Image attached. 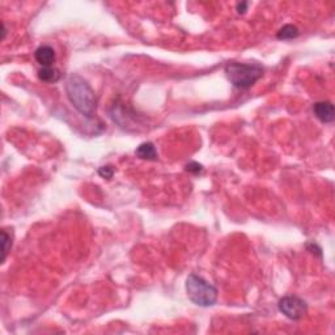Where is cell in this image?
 Listing matches in <instances>:
<instances>
[{
  "instance_id": "cell-1",
  "label": "cell",
  "mask_w": 335,
  "mask_h": 335,
  "mask_svg": "<svg viewBox=\"0 0 335 335\" xmlns=\"http://www.w3.org/2000/svg\"><path fill=\"white\" fill-rule=\"evenodd\" d=\"M65 93L70 103L81 115L92 118L97 110V96L84 78L78 74H71L65 80Z\"/></svg>"
},
{
  "instance_id": "cell-2",
  "label": "cell",
  "mask_w": 335,
  "mask_h": 335,
  "mask_svg": "<svg viewBox=\"0 0 335 335\" xmlns=\"http://www.w3.org/2000/svg\"><path fill=\"white\" fill-rule=\"evenodd\" d=\"M225 75L234 88L249 89L263 76V67L258 63L232 62L225 65Z\"/></svg>"
},
{
  "instance_id": "cell-3",
  "label": "cell",
  "mask_w": 335,
  "mask_h": 335,
  "mask_svg": "<svg viewBox=\"0 0 335 335\" xmlns=\"http://www.w3.org/2000/svg\"><path fill=\"white\" fill-rule=\"evenodd\" d=\"M186 292L190 300L198 307H212L217 301L216 287L196 274H190L187 276Z\"/></svg>"
},
{
  "instance_id": "cell-4",
  "label": "cell",
  "mask_w": 335,
  "mask_h": 335,
  "mask_svg": "<svg viewBox=\"0 0 335 335\" xmlns=\"http://www.w3.org/2000/svg\"><path fill=\"white\" fill-rule=\"evenodd\" d=\"M278 309L283 316L292 321L301 320L308 313V305L298 296H284L278 303Z\"/></svg>"
},
{
  "instance_id": "cell-5",
  "label": "cell",
  "mask_w": 335,
  "mask_h": 335,
  "mask_svg": "<svg viewBox=\"0 0 335 335\" xmlns=\"http://www.w3.org/2000/svg\"><path fill=\"white\" fill-rule=\"evenodd\" d=\"M313 113L323 123H331L335 119L334 105L329 101H320L313 105Z\"/></svg>"
},
{
  "instance_id": "cell-6",
  "label": "cell",
  "mask_w": 335,
  "mask_h": 335,
  "mask_svg": "<svg viewBox=\"0 0 335 335\" xmlns=\"http://www.w3.org/2000/svg\"><path fill=\"white\" fill-rule=\"evenodd\" d=\"M35 58L40 65H42V67H50V65H53L54 63H55V50L51 46H49V45L40 46L36 50Z\"/></svg>"
},
{
  "instance_id": "cell-7",
  "label": "cell",
  "mask_w": 335,
  "mask_h": 335,
  "mask_svg": "<svg viewBox=\"0 0 335 335\" xmlns=\"http://www.w3.org/2000/svg\"><path fill=\"white\" fill-rule=\"evenodd\" d=\"M137 156L142 160H147V161H155L157 160V151H156L155 146L149 142L142 143L135 151Z\"/></svg>"
},
{
  "instance_id": "cell-8",
  "label": "cell",
  "mask_w": 335,
  "mask_h": 335,
  "mask_svg": "<svg viewBox=\"0 0 335 335\" xmlns=\"http://www.w3.org/2000/svg\"><path fill=\"white\" fill-rule=\"evenodd\" d=\"M62 78V74L56 67L54 65H50V67H42V69L38 71V79L45 83H56Z\"/></svg>"
},
{
  "instance_id": "cell-9",
  "label": "cell",
  "mask_w": 335,
  "mask_h": 335,
  "mask_svg": "<svg viewBox=\"0 0 335 335\" xmlns=\"http://www.w3.org/2000/svg\"><path fill=\"white\" fill-rule=\"evenodd\" d=\"M298 35H300V31H298V29L296 28L295 25L287 24L278 31L276 37L279 38V40H293V38L297 37Z\"/></svg>"
},
{
  "instance_id": "cell-10",
  "label": "cell",
  "mask_w": 335,
  "mask_h": 335,
  "mask_svg": "<svg viewBox=\"0 0 335 335\" xmlns=\"http://www.w3.org/2000/svg\"><path fill=\"white\" fill-rule=\"evenodd\" d=\"M11 246H12V237H11V233L7 232L6 229L2 230V263H4L7 259V255L10 253Z\"/></svg>"
},
{
  "instance_id": "cell-11",
  "label": "cell",
  "mask_w": 335,
  "mask_h": 335,
  "mask_svg": "<svg viewBox=\"0 0 335 335\" xmlns=\"http://www.w3.org/2000/svg\"><path fill=\"white\" fill-rule=\"evenodd\" d=\"M98 174L103 178L110 180V178L113 177V174H114V168L110 166V165H105V166H101L98 169Z\"/></svg>"
},
{
  "instance_id": "cell-12",
  "label": "cell",
  "mask_w": 335,
  "mask_h": 335,
  "mask_svg": "<svg viewBox=\"0 0 335 335\" xmlns=\"http://www.w3.org/2000/svg\"><path fill=\"white\" fill-rule=\"evenodd\" d=\"M186 169L189 172H191V173H195V174H199L202 173L203 172V165L198 164V162H190V164H187Z\"/></svg>"
},
{
  "instance_id": "cell-13",
  "label": "cell",
  "mask_w": 335,
  "mask_h": 335,
  "mask_svg": "<svg viewBox=\"0 0 335 335\" xmlns=\"http://www.w3.org/2000/svg\"><path fill=\"white\" fill-rule=\"evenodd\" d=\"M249 3H239L237 4V12L239 13H245L248 11Z\"/></svg>"
}]
</instances>
